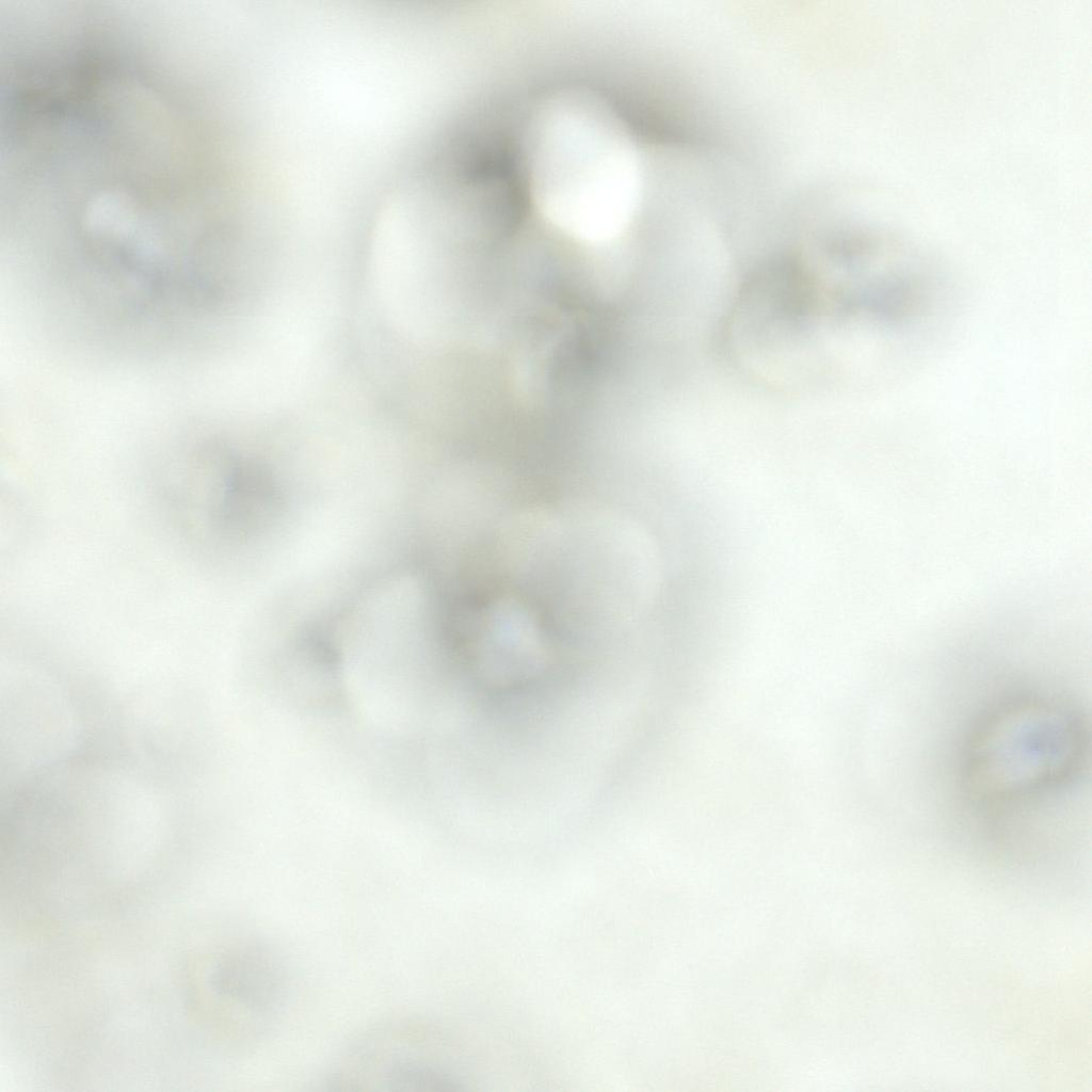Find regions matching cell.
Segmentation results:
<instances>
[{
	"label": "cell",
	"mask_w": 1092,
	"mask_h": 1092,
	"mask_svg": "<svg viewBox=\"0 0 1092 1092\" xmlns=\"http://www.w3.org/2000/svg\"><path fill=\"white\" fill-rule=\"evenodd\" d=\"M152 469L158 512L199 558L239 545L276 511L277 491L264 467L200 432L173 443Z\"/></svg>",
	"instance_id": "obj_3"
},
{
	"label": "cell",
	"mask_w": 1092,
	"mask_h": 1092,
	"mask_svg": "<svg viewBox=\"0 0 1092 1092\" xmlns=\"http://www.w3.org/2000/svg\"><path fill=\"white\" fill-rule=\"evenodd\" d=\"M805 266L775 262L742 289L728 337L742 364L758 376L789 385L820 371L819 323L832 310Z\"/></svg>",
	"instance_id": "obj_4"
},
{
	"label": "cell",
	"mask_w": 1092,
	"mask_h": 1092,
	"mask_svg": "<svg viewBox=\"0 0 1092 1092\" xmlns=\"http://www.w3.org/2000/svg\"><path fill=\"white\" fill-rule=\"evenodd\" d=\"M433 1030L410 1018H391L355 1035L332 1061L325 1085L333 1091L419 1092L447 1082Z\"/></svg>",
	"instance_id": "obj_5"
},
{
	"label": "cell",
	"mask_w": 1092,
	"mask_h": 1092,
	"mask_svg": "<svg viewBox=\"0 0 1092 1092\" xmlns=\"http://www.w3.org/2000/svg\"><path fill=\"white\" fill-rule=\"evenodd\" d=\"M211 22H212V10H211ZM212 34H213V25H212ZM212 43H219V37H215L214 35H212Z\"/></svg>",
	"instance_id": "obj_6"
},
{
	"label": "cell",
	"mask_w": 1092,
	"mask_h": 1092,
	"mask_svg": "<svg viewBox=\"0 0 1092 1092\" xmlns=\"http://www.w3.org/2000/svg\"><path fill=\"white\" fill-rule=\"evenodd\" d=\"M1088 749L1086 721L1071 704L1046 695L1010 697L984 712L967 736L964 790L983 808L1005 809L1072 782Z\"/></svg>",
	"instance_id": "obj_2"
},
{
	"label": "cell",
	"mask_w": 1092,
	"mask_h": 1092,
	"mask_svg": "<svg viewBox=\"0 0 1092 1092\" xmlns=\"http://www.w3.org/2000/svg\"><path fill=\"white\" fill-rule=\"evenodd\" d=\"M512 192L553 230L604 246L630 227L645 197V155L606 135L515 126Z\"/></svg>",
	"instance_id": "obj_1"
}]
</instances>
